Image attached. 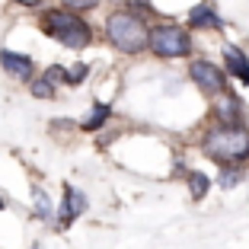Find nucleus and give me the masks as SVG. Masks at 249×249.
Wrapping results in <instances>:
<instances>
[{"label":"nucleus","mask_w":249,"mask_h":249,"mask_svg":"<svg viewBox=\"0 0 249 249\" xmlns=\"http://www.w3.org/2000/svg\"><path fill=\"white\" fill-rule=\"evenodd\" d=\"M201 150L224 169H240L249 163V128H227V124H214L211 131L201 138Z\"/></svg>","instance_id":"f257e3e1"},{"label":"nucleus","mask_w":249,"mask_h":249,"mask_svg":"<svg viewBox=\"0 0 249 249\" xmlns=\"http://www.w3.org/2000/svg\"><path fill=\"white\" fill-rule=\"evenodd\" d=\"M106 36L124 54H138L144 48H150V29H147V22L138 13H128V10H118V13H112L106 19Z\"/></svg>","instance_id":"f03ea898"},{"label":"nucleus","mask_w":249,"mask_h":249,"mask_svg":"<svg viewBox=\"0 0 249 249\" xmlns=\"http://www.w3.org/2000/svg\"><path fill=\"white\" fill-rule=\"evenodd\" d=\"M42 29L52 38H58L61 45H67V48H87L89 38H93L89 26L77 13H71V10H48L42 16Z\"/></svg>","instance_id":"7ed1b4c3"},{"label":"nucleus","mask_w":249,"mask_h":249,"mask_svg":"<svg viewBox=\"0 0 249 249\" xmlns=\"http://www.w3.org/2000/svg\"><path fill=\"white\" fill-rule=\"evenodd\" d=\"M150 52L157 58H185L192 52V36L182 29V26H154L150 29Z\"/></svg>","instance_id":"20e7f679"},{"label":"nucleus","mask_w":249,"mask_h":249,"mask_svg":"<svg viewBox=\"0 0 249 249\" xmlns=\"http://www.w3.org/2000/svg\"><path fill=\"white\" fill-rule=\"evenodd\" d=\"M189 77L205 96H224L227 93V71H220L217 64H211L205 58H198L189 64Z\"/></svg>","instance_id":"39448f33"},{"label":"nucleus","mask_w":249,"mask_h":249,"mask_svg":"<svg viewBox=\"0 0 249 249\" xmlns=\"http://www.w3.org/2000/svg\"><path fill=\"white\" fill-rule=\"evenodd\" d=\"M214 118L217 124H227V128H240L243 118H246V109H243V99L236 93H224L217 96V103H214Z\"/></svg>","instance_id":"423d86ee"},{"label":"nucleus","mask_w":249,"mask_h":249,"mask_svg":"<svg viewBox=\"0 0 249 249\" xmlns=\"http://www.w3.org/2000/svg\"><path fill=\"white\" fill-rule=\"evenodd\" d=\"M0 64H3V71H7V73H13V77H19V80H29V83H32L36 61H32L29 54H19V52H10V48H3V52H0Z\"/></svg>","instance_id":"0eeeda50"},{"label":"nucleus","mask_w":249,"mask_h":249,"mask_svg":"<svg viewBox=\"0 0 249 249\" xmlns=\"http://www.w3.org/2000/svg\"><path fill=\"white\" fill-rule=\"evenodd\" d=\"M224 67H227V73H233L240 83L249 87V58L236 45H224Z\"/></svg>","instance_id":"6e6552de"},{"label":"nucleus","mask_w":249,"mask_h":249,"mask_svg":"<svg viewBox=\"0 0 249 249\" xmlns=\"http://www.w3.org/2000/svg\"><path fill=\"white\" fill-rule=\"evenodd\" d=\"M189 29H224V19L217 16L211 3H198L189 13Z\"/></svg>","instance_id":"1a4fd4ad"},{"label":"nucleus","mask_w":249,"mask_h":249,"mask_svg":"<svg viewBox=\"0 0 249 249\" xmlns=\"http://www.w3.org/2000/svg\"><path fill=\"white\" fill-rule=\"evenodd\" d=\"M64 224H71L73 217H80L83 211H87V195L83 192H77L73 185H64Z\"/></svg>","instance_id":"9d476101"},{"label":"nucleus","mask_w":249,"mask_h":249,"mask_svg":"<svg viewBox=\"0 0 249 249\" xmlns=\"http://www.w3.org/2000/svg\"><path fill=\"white\" fill-rule=\"evenodd\" d=\"M109 115H112L109 106H106V103H96V106H93V112H89V118L83 122V131H99V128L106 124V118H109Z\"/></svg>","instance_id":"9b49d317"},{"label":"nucleus","mask_w":249,"mask_h":249,"mask_svg":"<svg viewBox=\"0 0 249 249\" xmlns=\"http://www.w3.org/2000/svg\"><path fill=\"white\" fill-rule=\"evenodd\" d=\"M208 185H211V179L205 176V173H189V189H192V198H201L208 195Z\"/></svg>","instance_id":"f8f14e48"},{"label":"nucleus","mask_w":249,"mask_h":249,"mask_svg":"<svg viewBox=\"0 0 249 249\" xmlns=\"http://www.w3.org/2000/svg\"><path fill=\"white\" fill-rule=\"evenodd\" d=\"M45 80L52 83V87H58V83L71 87V71H64L61 64H52V67H45Z\"/></svg>","instance_id":"ddd939ff"},{"label":"nucleus","mask_w":249,"mask_h":249,"mask_svg":"<svg viewBox=\"0 0 249 249\" xmlns=\"http://www.w3.org/2000/svg\"><path fill=\"white\" fill-rule=\"evenodd\" d=\"M32 195H36V217L48 220L52 217V201H48V195H45L42 189H32Z\"/></svg>","instance_id":"4468645a"},{"label":"nucleus","mask_w":249,"mask_h":249,"mask_svg":"<svg viewBox=\"0 0 249 249\" xmlns=\"http://www.w3.org/2000/svg\"><path fill=\"white\" fill-rule=\"evenodd\" d=\"M29 89H32V96H38V99H48V96H54V87L45 80V77H42V80H32Z\"/></svg>","instance_id":"2eb2a0df"},{"label":"nucleus","mask_w":249,"mask_h":249,"mask_svg":"<svg viewBox=\"0 0 249 249\" xmlns=\"http://www.w3.org/2000/svg\"><path fill=\"white\" fill-rule=\"evenodd\" d=\"M71 13H83V10H93V7H99V0H61Z\"/></svg>","instance_id":"dca6fc26"},{"label":"nucleus","mask_w":249,"mask_h":249,"mask_svg":"<svg viewBox=\"0 0 249 249\" xmlns=\"http://www.w3.org/2000/svg\"><path fill=\"white\" fill-rule=\"evenodd\" d=\"M240 179H243V169H220V185L224 189H233Z\"/></svg>","instance_id":"f3484780"},{"label":"nucleus","mask_w":249,"mask_h":249,"mask_svg":"<svg viewBox=\"0 0 249 249\" xmlns=\"http://www.w3.org/2000/svg\"><path fill=\"white\" fill-rule=\"evenodd\" d=\"M87 73H89V67L83 64V61H80V64H73V67H71V87L83 83V80H87Z\"/></svg>","instance_id":"a211bd4d"},{"label":"nucleus","mask_w":249,"mask_h":249,"mask_svg":"<svg viewBox=\"0 0 249 249\" xmlns=\"http://www.w3.org/2000/svg\"><path fill=\"white\" fill-rule=\"evenodd\" d=\"M0 208H3V198H0Z\"/></svg>","instance_id":"6ab92c4d"}]
</instances>
